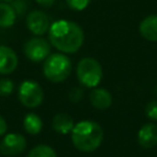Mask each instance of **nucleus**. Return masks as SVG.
<instances>
[{"label": "nucleus", "instance_id": "f03ea898", "mask_svg": "<svg viewBox=\"0 0 157 157\" xmlns=\"http://www.w3.org/2000/svg\"><path fill=\"white\" fill-rule=\"evenodd\" d=\"M71 141L78 151L93 152L103 141V130L93 120H81L71 130Z\"/></svg>", "mask_w": 157, "mask_h": 157}, {"label": "nucleus", "instance_id": "f8f14e48", "mask_svg": "<svg viewBox=\"0 0 157 157\" xmlns=\"http://www.w3.org/2000/svg\"><path fill=\"white\" fill-rule=\"evenodd\" d=\"M140 34L150 40V42H157V15H150L145 17L139 26Z\"/></svg>", "mask_w": 157, "mask_h": 157}, {"label": "nucleus", "instance_id": "4468645a", "mask_svg": "<svg viewBox=\"0 0 157 157\" xmlns=\"http://www.w3.org/2000/svg\"><path fill=\"white\" fill-rule=\"evenodd\" d=\"M16 15L17 13L11 5H9L5 1L0 2V27L1 28L11 27L16 21Z\"/></svg>", "mask_w": 157, "mask_h": 157}, {"label": "nucleus", "instance_id": "0eeeda50", "mask_svg": "<svg viewBox=\"0 0 157 157\" xmlns=\"http://www.w3.org/2000/svg\"><path fill=\"white\" fill-rule=\"evenodd\" d=\"M26 139L23 135L17 132H11L5 135V137L0 142V152L5 156H16L25 151L26 148Z\"/></svg>", "mask_w": 157, "mask_h": 157}, {"label": "nucleus", "instance_id": "f257e3e1", "mask_svg": "<svg viewBox=\"0 0 157 157\" xmlns=\"http://www.w3.org/2000/svg\"><path fill=\"white\" fill-rule=\"evenodd\" d=\"M83 39L85 34L82 28L72 21L59 20L49 27V42L61 53H76L82 47Z\"/></svg>", "mask_w": 157, "mask_h": 157}, {"label": "nucleus", "instance_id": "412c9836", "mask_svg": "<svg viewBox=\"0 0 157 157\" xmlns=\"http://www.w3.org/2000/svg\"><path fill=\"white\" fill-rule=\"evenodd\" d=\"M36 2L43 7H50L55 2V0H36Z\"/></svg>", "mask_w": 157, "mask_h": 157}, {"label": "nucleus", "instance_id": "9b49d317", "mask_svg": "<svg viewBox=\"0 0 157 157\" xmlns=\"http://www.w3.org/2000/svg\"><path fill=\"white\" fill-rule=\"evenodd\" d=\"M90 102L96 109L104 110L112 105L113 98H112V94L108 90L94 87L90 93Z\"/></svg>", "mask_w": 157, "mask_h": 157}, {"label": "nucleus", "instance_id": "aec40b11", "mask_svg": "<svg viewBox=\"0 0 157 157\" xmlns=\"http://www.w3.org/2000/svg\"><path fill=\"white\" fill-rule=\"evenodd\" d=\"M69 97H70V99H71L72 102H78V101H81L82 97H83V91H82L81 88H78V87H74V88L71 90V92L69 93Z\"/></svg>", "mask_w": 157, "mask_h": 157}, {"label": "nucleus", "instance_id": "ddd939ff", "mask_svg": "<svg viewBox=\"0 0 157 157\" xmlns=\"http://www.w3.org/2000/svg\"><path fill=\"white\" fill-rule=\"evenodd\" d=\"M74 125L75 124H74L72 118L66 113H58L54 115L52 120V126L54 131H56L58 134H63V135L71 132Z\"/></svg>", "mask_w": 157, "mask_h": 157}, {"label": "nucleus", "instance_id": "6ab92c4d", "mask_svg": "<svg viewBox=\"0 0 157 157\" xmlns=\"http://www.w3.org/2000/svg\"><path fill=\"white\" fill-rule=\"evenodd\" d=\"M145 112H146V115H147L148 119L157 120V99L148 102L147 105H146Z\"/></svg>", "mask_w": 157, "mask_h": 157}, {"label": "nucleus", "instance_id": "9d476101", "mask_svg": "<svg viewBox=\"0 0 157 157\" xmlns=\"http://www.w3.org/2000/svg\"><path fill=\"white\" fill-rule=\"evenodd\" d=\"M137 141L140 146L145 148H152L157 146V125L153 123L145 124L139 130Z\"/></svg>", "mask_w": 157, "mask_h": 157}, {"label": "nucleus", "instance_id": "2eb2a0df", "mask_svg": "<svg viewBox=\"0 0 157 157\" xmlns=\"http://www.w3.org/2000/svg\"><path fill=\"white\" fill-rule=\"evenodd\" d=\"M23 128L25 130L31 135H37L40 132L43 128V123L39 115L36 113H28L23 118Z\"/></svg>", "mask_w": 157, "mask_h": 157}, {"label": "nucleus", "instance_id": "1a4fd4ad", "mask_svg": "<svg viewBox=\"0 0 157 157\" xmlns=\"http://www.w3.org/2000/svg\"><path fill=\"white\" fill-rule=\"evenodd\" d=\"M17 65L18 58L16 53L6 45H0V75H9L13 72Z\"/></svg>", "mask_w": 157, "mask_h": 157}, {"label": "nucleus", "instance_id": "4be33fe9", "mask_svg": "<svg viewBox=\"0 0 157 157\" xmlns=\"http://www.w3.org/2000/svg\"><path fill=\"white\" fill-rule=\"evenodd\" d=\"M6 130H7V124H6L5 119H4V118L0 115V136L5 135Z\"/></svg>", "mask_w": 157, "mask_h": 157}, {"label": "nucleus", "instance_id": "7ed1b4c3", "mask_svg": "<svg viewBox=\"0 0 157 157\" xmlns=\"http://www.w3.org/2000/svg\"><path fill=\"white\" fill-rule=\"evenodd\" d=\"M71 72V61L70 59L60 53L50 54L43 64V74L45 78L52 82H63L65 81Z\"/></svg>", "mask_w": 157, "mask_h": 157}, {"label": "nucleus", "instance_id": "20e7f679", "mask_svg": "<svg viewBox=\"0 0 157 157\" xmlns=\"http://www.w3.org/2000/svg\"><path fill=\"white\" fill-rule=\"evenodd\" d=\"M76 76L82 86L94 88L102 80V66L94 58H83L76 66Z\"/></svg>", "mask_w": 157, "mask_h": 157}, {"label": "nucleus", "instance_id": "a211bd4d", "mask_svg": "<svg viewBox=\"0 0 157 157\" xmlns=\"http://www.w3.org/2000/svg\"><path fill=\"white\" fill-rule=\"evenodd\" d=\"M91 0H66L67 6L74 11H82L90 5Z\"/></svg>", "mask_w": 157, "mask_h": 157}, {"label": "nucleus", "instance_id": "6e6552de", "mask_svg": "<svg viewBox=\"0 0 157 157\" xmlns=\"http://www.w3.org/2000/svg\"><path fill=\"white\" fill-rule=\"evenodd\" d=\"M26 26L31 33L36 36H43L49 31V27H50L49 17L43 11L33 10L27 15Z\"/></svg>", "mask_w": 157, "mask_h": 157}, {"label": "nucleus", "instance_id": "39448f33", "mask_svg": "<svg viewBox=\"0 0 157 157\" xmlns=\"http://www.w3.org/2000/svg\"><path fill=\"white\" fill-rule=\"evenodd\" d=\"M44 92L40 85L32 80H25L18 87V99L27 108H37L42 104Z\"/></svg>", "mask_w": 157, "mask_h": 157}, {"label": "nucleus", "instance_id": "5701e85b", "mask_svg": "<svg viewBox=\"0 0 157 157\" xmlns=\"http://www.w3.org/2000/svg\"><path fill=\"white\" fill-rule=\"evenodd\" d=\"M2 1H5V2H9V1H13V0H2Z\"/></svg>", "mask_w": 157, "mask_h": 157}, {"label": "nucleus", "instance_id": "423d86ee", "mask_svg": "<svg viewBox=\"0 0 157 157\" xmlns=\"http://www.w3.org/2000/svg\"><path fill=\"white\" fill-rule=\"evenodd\" d=\"M23 53L31 61L39 63L42 60H45L49 56V54H50V44L44 38L33 37V38H29L25 43Z\"/></svg>", "mask_w": 157, "mask_h": 157}, {"label": "nucleus", "instance_id": "dca6fc26", "mask_svg": "<svg viewBox=\"0 0 157 157\" xmlns=\"http://www.w3.org/2000/svg\"><path fill=\"white\" fill-rule=\"evenodd\" d=\"M27 157H56V152L48 145H38L29 151Z\"/></svg>", "mask_w": 157, "mask_h": 157}, {"label": "nucleus", "instance_id": "f3484780", "mask_svg": "<svg viewBox=\"0 0 157 157\" xmlns=\"http://www.w3.org/2000/svg\"><path fill=\"white\" fill-rule=\"evenodd\" d=\"M15 86H13V82L9 78H1L0 80V96L2 97H6L9 94L12 93Z\"/></svg>", "mask_w": 157, "mask_h": 157}]
</instances>
